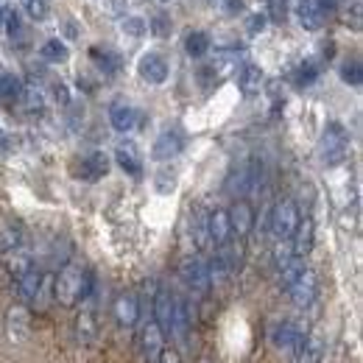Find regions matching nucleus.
Returning a JSON list of instances; mask_svg holds the SVG:
<instances>
[{"label": "nucleus", "instance_id": "nucleus-1", "mask_svg": "<svg viewBox=\"0 0 363 363\" xmlns=\"http://www.w3.org/2000/svg\"><path fill=\"white\" fill-rule=\"evenodd\" d=\"M92 288H95L92 274L84 266H79V263H67L59 272V277L53 279V299L62 308H76L84 299H90Z\"/></svg>", "mask_w": 363, "mask_h": 363}, {"label": "nucleus", "instance_id": "nucleus-2", "mask_svg": "<svg viewBox=\"0 0 363 363\" xmlns=\"http://www.w3.org/2000/svg\"><path fill=\"white\" fill-rule=\"evenodd\" d=\"M350 157V135L341 123H327V129L318 137V160L327 168L341 165Z\"/></svg>", "mask_w": 363, "mask_h": 363}, {"label": "nucleus", "instance_id": "nucleus-3", "mask_svg": "<svg viewBox=\"0 0 363 363\" xmlns=\"http://www.w3.org/2000/svg\"><path fill=\"white\" fill-rule=\"evenodd\" d=\"M296 221H299V207L294 199H282L277 201L269 216V229H272L274 240H288L291 232L296 229Z\"/></svg>", "mask_w": 363, "mask_h": 363}, {"label": "nucleus", "instance_id": "nucleus-4", "mask_svg": "<svg viewBox=\"0 0 363 363\" xmlns=\"http://www.w3.org/2000/svg\"><path fill=\"white\" fill-rule=\"evenodd\" d=\"M260 179H263V165L257 160H249V162H240L238 168H232L227 179V190L232 196H246V193L257 190Z\"/></svg>", "mask_w": 363, "mask_h": 363}, {"label": "nucleus", "instance_id": "nucleus-5", "mask_svg": "<svg viewBox=\"0 0 363 363\" xmlns=\"http://www.w3.org/2000/svg\"><path fill=\"white\" fill-rule=\"evenodd\" d=\"M179 274H182V279H184V285H187L193 294H199V296L210 294L213 277H210V266H207L201 257H184L179 266Z\"/></svg>", "mask_w": 363, "mask_h": 363}, {"label": "nucleus", "instance_id": "nucleus-6", "mask_svg": "<svg viewBox=\"0 0 363 363\" xmlns=\"http://www.w3.org/2000/svg\"><path fill=\"white\" fill-rule=\"evenodd\" d=\"M333 11H335V0H299V23L308 31L324 28Z\"/></svg>", "mask_w": 363, "mask_h": 363}, {"label": "nucleus", "instance_id": "nucleus-7", "mask_svg": "<svg viewBox=\"0 0 363 363\" xmlns=\"http://www.w3.org/2000/svg\"><path fill=\"white\" fill-rule=\"evenodd\" d=\"M305 335H308L305 324H299V321H282V324H277V327H274L272 341L279 352L294 355V352L299 350V344L305 341Z\"/></svg>", "mask_w": 363, "mask_h": 363}, {"label": "nucleus", "instance_id": "nucleus-8", "mask_svg": "<svg viewBox=\"0 0 363 363\" xmlns=\"http://www.w3.org/2000/svg\"><path fill=\"white\" fill-rule=\"evenodd\" d=\"M285 291H288V296L294 299V305H296V308H308V305H313L316 291H318L316 272H313V269H305V272L299 274V277H296Z\"/></svg>", "mask_w": 363, "mask_h": 363}, {"label": "nucleus", "instance_id": "nucleus-9", "mask_svg": "<svg viewBox=\"0 0 363 363\" xmlns=\"http://www.w3.org/2000/svg\"><path fill=\"white\" fill-rule=\"evenodd\" d=\"M313 240H316V224H313V218H311V216H305V218L299 216L296 229H294L291 238H288L291 252H294L296 257H308L311 249H313Z\"/></svg>", "mask_w": 363, "mask_h": 363}, {"label": "nucleus", "instance_id": "nucleus-10", "mask_svg": "<svg viewBox=\"0 0 363 363\" xmlns=\"http://www.w3.org/2000/svg\"><path fill=\"white\" fill-rule=\"evenodd\" d=\"M229 227H232V235L235 238H246L252 229H255V210L249 201L243 199H235V204L227 210Z\"/></svg>", "mask_w": 363, "mask_h": 363}, {"label": "nucleus", "instance_id": "nucleus-11", "mask_svg": "<svg viewBox=\"0 0 363 363\" xmlns=\"http://www.w3.org/2000/svg\"><path fill=\"white\" fill-rule=\"evenodd\" d=\"M137 73L145 84H165L168 79V62L160 53H143L137 62Z\"/></svg>", "mask_w": 363, "mask_h": 363}, {"label": "nucleus", "instance_id": "nucleus-12", "mask_svg": "<svg viewBox=\"0 0 363 363\" xmlns=\"http://www.w3.org/2000/svg\"><path fill=\"white\" fill-rule=\"evenodd\" d=\"M162 347H165V335H162V330H160V327L154 324V318H151V321L140 330V355H143V361L157 363Z\"/></svg>", "mask_w": 363, "mask_h": 363}, {"label": "nucleus", "instance_id": "nucleus-13", "mask_svg": "<svg viewBox=\"0 0 363 363\" xmlns=\"http://www.w3.org/2000/svg\"><path fill=\"white\" fill-rule=\"evenodd\" d=\"M182 145H184V137H182L179 129H165L162 135L154 140L151 157H154L157 162H168V160H174V157L179 154Z\"/></svg>", "mask_w": 363, "mask_h": 363}, {"label": "nucleus", "instance_id": "nucleus-14", "mask_svg": "<svg viewBox=\"0 0 363 363\" xmlns=\"http://www.w3.org/2000/svg\"><path fill=\"white\" fill-rule=\"evenodd\" d=\"M174 321V294L168 288H160L154 296V324L162 330V335H171Z\"/></svg>", "mask_w": 363, "mask_h": 363}, {"label": "nucleus", "instance_id": "nucleus-15", "mask_svg": "<svg viewBox=\"0 0 363 363\" xmlns=\"http://www.w3.org/2000/svg\"><path fill=\"white\" fill-rule=\"evenodd\" d=\"M87 305H82L79 316H76V338L82 347H90L98 338V321H95V311H92L90 299H84Z\"/></svg>", "mask_w": 363, "mask_h": 363}, {"label": "nucleus", "instance_id": "nucleus-16", "mask_svg": "<svg viewBox=\"0 0 363 363\" xmlns=\"http://www.w3.org/2000/svg\"><path fill=\"white\" fill-rule=\"evenodd\" d=\"M109 123H112L115 132H132L137 123V109L129 101L118 98V101L109 106Z\"/></svg>", "mask_w": 363, "mask_h": 363}, {"label": "nucleus", "instance_id": "nucleus-17", "mask_svg": "<svg viewBox=\"0 0 363 363\" xmlns=\"http://www.w3.org/2000/svg\"><path fill=\"white\" fill-rule=\"evenodd\" d=\"M43 279H45V274L40 272V269H28V272H23L17 277V294H20V299L23 302H34L37 299V294H40V288H43Z\"/></svg>", "mask_w": 363, "mask_h": 363}, {"label": "nucleus", "instance_id": "nucleus-18", "mask_svg": "<svg viewBox=\"0 0 363 363\" xmlns=\"http://www.w3.org/2000/svg\"><path fill=\"white\" fill-rule=\"evenodd\" d=\"M112 311H115V318H118L121 327H135L137 318H140V305H137L135 294H121L115 299Z\"/></svg>", "mask_w": 363, "mask_h": 363}, {"label": "nucleus", "instance_id": "nucleus-19", "mask_svg": "<svg viewBox=\"0 0 363 363\" xmlns=\"http://www.w3.org/2000/svg\"><path fill=\"white\" fill-rule=\"evenodd\" d=\"M324 358V341L316 333H308L305 341L299 344V350L294 352V361L296 363H321Z\"/></svg>", "mask_w": 363, "mask_h": 363}, {"label": "nucleus", "instance_id": "nucleus-20", "mask_svg": "<svg viewBox=\"0 0 363 363\" xmlns=\"http://www.w3.org/2000/svg\"><path fill=\"white\" fill-rule=\"evenodd\" d=\"M207 218H210V213H207V210H201V207H196V210H193V218H190L193 243H196L201 252L213 246V240H210V224H207Z\"/></svg>", "mask_w": 363, "mask_h": 363}, {"label": "nucleus", "instance_id": "nucleus-21", "mask_svg": "<svg viewBox=\"0 0 363 363\" xmlns=\"http://www.w3.org/2000/svg\"><path fill=\"white\" fill-rule=\"evenodd\" d=\"M115 160H118V165H121L129 177H140V174H143V160H140V154H137L135 143H121V145L115 148Z\"/></svg>", "mask_w": 363, "mask_h": 363}, {"label": "nucleus", "instance_id": "nucleus-22", "mask_svg": "<svg viewBox=\"0 0 363 363\" xmlns=\"http://www.w3.org/2000/svg\"><path fill=\"white\" fill-rule=\"evenodd\" d=\"M106 174H109V157H106L104 151H92L90 157H84L82 171H79L82 179L95 182V179H101V177H106Z\"/></svg>", "mask_w": 363, "mask_h": 363}, {"label": "nucleus", "instance_id": "nucleus-23", "mask_svg": "<svg viewBox=\"0 0 363 363\" xmlns=\"http://www.w3.org/2000/svg\"><path fill=\"white\" fill-rule=\"evenodd\" d=\"M187 333H190V305L184 299L174 296V321H171V335L184 344L187 341Z\"/></svg>", "mask_w": 363, "mask_h": 363}, {"label": "nucleus", "instance_id": "nucleus-24", "mask_svg": "<svg viewBox=\"0 0 363 363\" xmlns=\"http://www.w3.org/2000/svg\"><path fill=\"white\" fill-rule=\"evenodd\" d=\"M207 224H210V240H213L216 246L227 243L229 238H232V227H229L227 210H213L210 218H207Z\"/></svg>", "mask_w": 363, "mask_h": 363}, {"label": "nucleus", "instance_id": "nucleus-25", "mask_svg": "<svg viewBox=\"0 0 363 363\" xmlns=\"http://www.w3.org/2000/svg\"><path fill=\"white\" fill-rule=\"evenodd\" d=\"M238 87H240L243 95L260 92V87H263V70H260L257 65H246V67L240 70V76H238Z\"/></svg>", "mask_w": 363, "mask_h": 363}, {"label": "nucleus", "instance_id": "nucleus-26", "mask_svg": "<svg viewBox=\"0 0 363 363\" xmlns=\"http://www.w3.org/2000/svg\"><path fill=\"white\" fill-rule=\"evenodd\" d=\"M17 246H23V227L20 221H6L0 227V255H9Z\"/></svg>", "mask_w": 363, "mask_h": 363}, {"label": "nucleus", "instance_id": "nucleus-27", "mask_svg": "<svg viewBox=\"0 0 363 363\" xmlns=\"http://www.w3.org/2000/svg\"><path fill=\"white\" fill-rule=\"evenodd\" d=\"M26 333H28V313H26V308H11L9 311V335L14 341H23Z\"/></svg>", "mask_w": 363, "mask_h": 363}, {"label": "nucleus", "instance_id": "nucleus-28", "mask_svg": "<svg viewBox=\"0 0 363 363\" xmlns=\"http://www.w3.org/2000/svg\"><path fill=\"white\" fill-rule=\"evenodd\" d=\"M184 50H187V56L201 59V56L210 50V37H207L204 31H190V34L184 37Z\"/></svg>", "mask_w": 363, "mask_h": 363}, {"label": "nucleus", "instance_id": "nucleus-29", "mask_svg": "<svg viewBox=\"0 0 363 363\" xmlns=\"http://www.w3.org/2000/svg\"><path fill=\"white\" fill-rule=\"evenodd\" d=\"M40 56L50 65H62V62H67L70 53H67V45L62 40H48L45 45L40 48Z\"/></svg>", "mask_w": 363, "mask_h": 363}, {"label": "nucleus", "instance_id": "nucleus-30", "mask_svg": "<svg viewBox=\"0 0 363 363\" xmlns=\"http://www.w3.org/2000/svg\"><path fill=\"white\" fill-rule=\"evenodd\" d=\"M6 260H9V272L14 274V277H20L23 272H28L34 263H31V255L23 249V246H17V249H11L9 255H6Z\"/></svg>", "mask_w": 363, "mask_h": 363}, {"label": "nucleus", "instance_id": "nucleus-31", "mask_svg": "<svg viewBox=\"0 0 363 363\" xmlns=\"http://www.w3.org/2000/svg\"><path fill=\"white\" fill-rule=\"evenodd\" d=\"M17 101L23 104L26 112H43V106H45V98H43V92L37 90V87H23L20 95H17Z\"/></svg>", "mask_w": 363, "mask_h": 363}, {"label": "nucleus", "instance_id": "nucleus-32", "mask_svg": "<svg viewBox=\"0 0 363 363\" xmlns=\"http://www.w3.org/2000/svg\"><path fill=\"white\" fill-rule=\"evenodd\" d=\"M20 90H23V82H20L17 76H11V73L0 76V101H6V104L17 101V95H20Z\"/></svg>", "mask_w": 363, "mask_h": 363}, {"label": "nucleus", "instance_id": "nucleus-33", "mask_svg": "<svg viewBox=\"0 0 363 363\" xmlns=\"http://www.w3.org/2000/svg\"><path fill=\"white\" fill-rule=\"evenodd\" d=\"M90 56L104 73H115V70H118V56H115V53H106V50H101V48H92Z\"/></svg>", "mask_w": 363, "mask_h": 363}, {"label": "nucleus", "instance_id": "nucleus-34", "mask_svg": "<svg viewBox=\"0 0 363 363\" xmlns=\"http://www.w3.org/2000/svg\"><path fill=\"white\" fill-rule=\"evenodd\" d=\"M269 3V17L266 20H272L277 26H282L285 20H288V14H291V6H288V0H266Z\"/></svg>", "mask_w": 363, "mask_h": 363}, {"label": "nucleus", "instance_id": "nucleus-35", "mask_svg": "<svg viewBox=\"0 0 363 363\" xmlns=\"http://www.w3.org/2000/svg\"><path fill=\"white\" fill-rule=\"evenodd\" d=\"M341 79L347 82V84H352V87H361L363 82V67L358 59H352V62H347L344 67H341Z\"/></svg>", "mask_w": 363, "mask_h": 363}, {"label": "nucleus", "instance_id": "nucleus-36", "mask_svg": "<svg viewBox=\"0 0 363 363\" xmlns=\"http://www.w3.org/2000/svg\"><path fill=\"white\" fill-rule=\"evenodd\" d=\"M148 26H151V34L154 37H168L171 34V17L168 14H154Z\"/></svg>", "mask_w": 363, "mask_h": 363}, {"label": "nucleus", "instance_id": "nucleus-37", "mask_svg": "<svg viewBox=\"0 0 363 363\" xmlns=\"http://www.w3.org/2000/svg\"><path fill=\"white\" fill-rule=\"evenodd\" d=\"M23 9L34 20H45L48 17V0H23Z\"/></svg>", "mask_w": 363, "mask_h": 363}, {"label": "nucleus", "instance_id": "nucleus-38", "mask_svg": "<svg viewBox=\"0 0 363 363\" xmlns=\"http://www.w3.org/2000/svg\"><path fill=\"white\" fill-rule=\"evenodd\" d=\"M316 76H318V67L308 62V65H302V67H299V73H296V82L308 87V84H313V82H316Z\"/></svg>", "mask_w": 363, "mask_h": 363}, {"label": "nucleus", "instance_id": "nucleus-39", "mask_svg": "<svg viewBox=\"0 0 363 363\" xmlns=\"http://www.w3.org/2000/svg\"><path fill=\"white\" fill-rule=\"evenodd\" d=\"M123 31L132 34V37H143L145 34V23L140 17H129V20H123Z\"/></svg>", "mask_w": 363, "mask_h": 363}, {"label": "nucleus", "instance_id": "nucleus-40", "mask_svg": "<svg viewBox=\"0 0 363 363\" xmlns=\"http://www.w3.org/2000/svg\"><path fill=\"white\" fill-rule=\"evenodd\" d=\"M3 17H6V31H9V37H14V34L20 31V14H17L14 9H6Z\"/></svg>", "mask_w": 363, "mask_h": 363}, {"label": "nucleus", "instance_id": "nucleus-41", "mask_svg": "<svg viewBox=\"0 0 363 363\" xmlns=\"http://www.w3.org/2000/svg\"><path fill=\"white\" fill-rule=\"evenodd\" d=\"M157 363H182L179 350H171V347H162V352H160V358H157Z\"/></svg>", "mask_w": 363, "mask_h": 363}, {"label": "nucleus", "instance_id": "nucleus-42", "mask_svg": "<svg viewBox=\"0 0 363 363\" xmlns=\"http://www.w3.org/2000/svg\"><path fill=\"white\" fill-rule=\"evenodd\" d=\"M263 26H266V17H263V14H255V17H249V23H246L249 34H260Z\"/></svg>", "mask_w": 363, "mask_h": 363}, {"label": "nucleus", "instance_id": "nucleus-43", "mask_svg": "<svg viewBox=\"0 0 363 363\" xmlns=\"http://www.w3.org/2000/svg\"><path fill=\"white\" fill-rule=\"evenodd\" d=\"M227 9H229V14H238V9H243V0H229Z\"/></svg>", "mask_w": 363, "mask_h": 363}, {"label": "nucleus", "instance_id": "nucleus-44", "mask_svg": "<svg viewBox=\"0 0 363 363\" xmlns=\"http://www.w3.org/2000/svg\"><path fill=\"white\" fill-rule=\"evenodd\" d=\"M6 148V135H0V151Z\"/></svg>", "mask_w": 363, "mask_h": 363}, {"label": "nucleus", "instance_id": "nucleus-45", "mask_svg": "<svg viewBox=\"0 0 363 363\" xmlns=\"http://www.w3.org/2000/svg\"><path fill=\"white\" fill-rule=\"evenodd\" d=\"M199 363H213V361H210L207 355H201V358H199Z\"/></svg>", "mask_w": 363, "mask_h": 363}, {"label": "nucleus", "instance_id": "nucleus-46", "mask_svg": "<svg viewBox=\"0 0 363 363\" xmlns=\"http://www.w3.org/2000/svg\"><path fill=\"white\" fill-rule=\"evenodd\" d=\"M0 20H3V9H0Z\"/></svg>", "mask_w": 363, "mask_h": 363}]
</instances>
